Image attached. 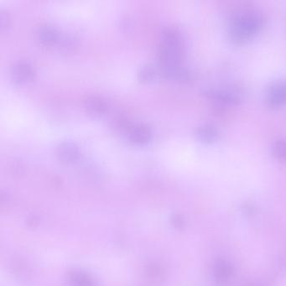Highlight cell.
<instances>
[{
    "instance_id": "obj_1",
    "label": "cell",
    "mask_w": 286,
    "mask_h": 286,
    "mask_svg": "<svg viewBox=\"0 0 286 286\" xmlns=\"http://www.w3.org/2000/svg\"><path fill=\"white\" fill-rule=\"evenodd\" d=\"M261 25L262 18L259 13H245L232 24L231 35L235 42H243L257 32Z\"/></svg>"
},
{
    "instance_id": "obj_2",
    "label": "cell",
    "mask_w": 286,
    "mask_h": 286,
    "mask_svg": "<svg viewBox=\"0 0 286 286\" xmlns=\"http://www.w3.org/2000/svg\"><path fill=\"white\" fill-rule=\"evenodd\" d=\"M10 74L15 83L25 84L34 78V66L26 60H20L13 64L10 70Z\"/></svg>"
},
{
    "instance_id": "obj_3",
    "label": "cell",
    "mask_w": 286,
    "mask_h": 286,
    "mask_svg": "<svg viewBox=\"0 0 286 286\" xmlns=\"http://www.w3.org/2000/svg\"><path fill=\"white\" fill-rule=\"evenodd\" d=\"M56 154L61 162L70 164L78 159L80 151L78 146L75 143L71 141H63L57 145Z\"/></svg>"
},
{
    "instance_id": "obj_4",
    "label": "cell",
    "mask_w": 286,
    "mask_h": 286,
    "mask_svg": "<svg viewBox=\"0 0 286 286\" xmlns=\"http://www.w3.org/2000/svg\"><path fill=\"white\" fill-rule=\"evenodd\" d=\"M128 137L131 142L135 144H145L151 139L150 128L144 124L131 125L127 131Z\"/></svg>"
},
{
    "instance_id": "obj_5",
    "label": "cell",
    "mask_w": 286,
    "mask_h": 286,
    "mask_svg": "<svg viewBox=\"0 0 286 286\" xmlns=\"http://www.w3.org/2000/svg\"><path fill=\"white\" fill-rule=\"evenodd\" d=\"M213 271L214 279L219 283H224L232 276L233 267L226 259H218L213 265Z\"/></svg>"
},
{
    "instance_id": "obj_6",
    "label": "cell",
    "mask_w": 286,
    "mask_h": 286,
    "mask_svg": "<svg viewBox=\"0 0 286 286\" xmlns=\"http://www.w3.org/2000/svg\"><path fill=\"white\" fill-rule=\"evenodd\" d=\"M84 107L88 113L93 116H101L108 110V103L99 96H89L84 100Z\"/></svg>"
},
{
    "instance_id": "obj_7",
    "label": "cell",
    "mask_w": 286,
    "mask_h": 286,
    "mask_svg": "<svg viewBox=\"0 0 286 286\" xmlns=\"http://www.w3.org/2000/svg\"><path fill=\"white\" fill-rule=\"evenodd\" d=\"M37 39L44 46H53L58 43L60 35L56 28L52 25H44L37 29Z\"/></svg>"
},
{
    "instance_id": "obj_8",
    "label": "cell",
    "mask_w": 286,
    "mask_h": 286,
    "mask_svg": "<svg viewBox=\"0 0 286 286\" xmlns=\"http://www.w3.org/2000/svg\"><path fill=\"white\" fill-rule=\"evenodd\" d=\"M269 102L273 106L286 103V81H280L272 86L269 92Z\"/></svg>"
},
{
    "instance_id": "obj_9",
    "label": "cell",
    "mask_w": 286,
    "mask_h": 286,
    "mask_svg": "<svg viewBox=\"0 0 286 286\" xmlns=\"http://www.w3.org/2000/svg\"><path fill=\"white\" fill-rule=\"evenodd\" d=\"M138 76L143 83H151L156 80L159 76H161V75L158 65L146 64L140 69Z\"/></svg>"
},
{
    "instance_id": "obj_10",
    "label": "cell",
    "mask_w": 286,
    "mask_h": 286,
    "mask_svg": "<svg viewBox=\"0 0 286 286\" xmlns=\"http://www.w3.org/2000/svg\"><path fill=\"white\" fill-rule=\"evenodd\" d=\"M198 136L206 142H213L218 137V132L212 125H204L198 130Z\"/></svg>"
},
{
    "instance_id": "obj_11",
    "label": "cell",
    "mask_w": 286,
    "mask_h": 286,
    "mask_svg": "<svg viewBox=\"0 0 286 286\" xmlns=\"http://www.w3.org/2000/svg\"><path fill=\"white\" fill-rule=\"evenodd\" d=\"M273 152L277 159L280 160H286V141L279 140L274 144Z\"/></svg>"
},
{
    "instance_id": "obj_12",
    "label": "cell",
    "mask_w": 286,
    "mask_h": 286,
    "mask_svg": "<svg viewBox=\"0 0 286 286\" xmlns=\"http://www.w3.org/2000/svg\"><path fill=\"white\" fill-rule=\"evenodd\" d=\"M10 14L6 10H0V29H1V30L7 29L9 26H10Z\"/></svg>"
},
{
    "instance_id": "obj_13",
    "label": "cell",
    "mask_w": 286,
    "mask_h": 286,
    "mask_svg": "<svg viewBox=\"0 0 286 286\" xmlns=\"http://www.w3.org/2000/svg\"><path fill=\"white\" fill-rule=\"evenodd\" d=\"M245 286H260L259 284H256V283H250V284H246Z\"/></svg>"
}]
</instances>
